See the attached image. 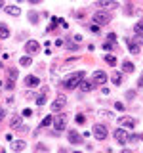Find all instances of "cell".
Masks as SVG:
<instances>
[{
    "label": "cell",
    "instance_id": "b9f144b4",
    "mask_svg": "<svg viewBox=\"0 0 143 153\" xmlns=\"http://www.w3.org/2000/svg\"><path fill=\"white\" fill-rule=\"evenodd\" d=\"M31 4H38V2H42V0H29Z\"/></svg>",
    "mask_w": 143,
    "mask_h": 153
},
{
    "label": "cell",
    "instance_id": "4316f807",
    "mask_svg": "<svg viewBox=\"0 0 143 153\" xmlns=\"http://www.w3.org/2000/svg\"><path fill=\"white\" fill-rule=\"evenodd\" d=\"M52 123H54V117H46V119H44V121H42L40 124H42V126H50Z\"/></svg>",
    "mask_w": 143,
    "mask_h": 153
},
{
    "label": "cell",
    "instance_id": "f546056e",
    "mask_svg": "<svg viewBox=\"0 0 143 153\" xmlns=\"http://www.w3.org/2000/svg\"><path fill=\"white\" fill-rule=\"evenodd\" d=\"M76 123H78V124H84V123H86V117L78 113V115H76Z\"/></svg>",
    "mask_w": 143,
    "mask_h": 153
},
{
    "label": "cell",
    "instance_id": "7bdbcfd3",
    "mask_svg": "<svg viewBox=\"0 0 143 153\" xmlns=\"http://www.w3.org/2000/svg\"><path fill=\"white\" fill-rule=\"evenodd\" d=\"M137 84H139V86H143V76H141L139 80H137Z\"/></svg>",
    "mask_w": 143,
    "mask_h": 153
},
{
    "label": "cell",
    "instance_id": "d6a6232c",
    "mask_svg": "<svg viewBox=\"0 0 143 153\" xmlns=\"http://www.w3.org/2000/svg\"><path fill=\"white\" fill-rule=\"evenodd\" d=\"M113 46H114V42H111V40H107V42L103 44V48H105V50H113Z\"/></svg>",
    "mask_w": 143,
    "mask_h": 153
},
{
    "label": "cell",
    "instance_id": "e575fe53",
    "mask_svg": "<svg viewBox=\"0 0 143 153\" xmlns=\"http://www.w3.org/2000/svg\"><path fill=\"white\" fill-rule=\"evenodd\" d=\"M90 31H92V33H97V35H99V25H92V27H90Z\"/></svg>",
    "mask_w": 143,
    "mask_h": 153
},
{
    "label": "cell",
    "instance_id": "4fadbf2b",
    "mask_svg": "<svg viewBox=\"0 0 143 153\" xmlns=\"http://www.w3.org/2000/svg\"><path fill=\"white\" fill-rule=\"evenodd\" d=\"M126 44H128V50H130L132 54H139V44H137L136 40H128L126 38Z\"/></svg>",
    "mask_w": 143,
    "mask_h": 153
},
{
    "label": "cell",
    "instance_id": "1f68e13d",
    "mask_svg": "<svg viewBox=\"0 0 143 153\" xmlns=\"http://www.w3.org/2000/svg\"><path fill=\"white\" fill-rule=\"evenodd\" d=\"M13 86H15V80L8 79V82H6V88H8V90H13Z\"/></svg>",
    "mask_w": 143,
    "mask_h": 153
},
{
    "label": "cell",
    "instance_id": "4dcf8cb0",
    "mask_svg": "<svg viewBox=\"0 0 143 153\" xmlns=\"http://www.w3.org/2000/svg\"><path fill=\"white\" fill-rule=\"evenodd\" d=\"M114 109H116V111H124L126 107H124V103H122V102H116V103H114Z\"/></svg>",
    "mask_w": 143,
    "mask_h": 153
},
{
    "label": "cell",
    "instance_id": "8fae6325",
    "mask_svg": "<svg viewBox=\"0 0 143 153\" xmlns=\"http://www.w3.org/2000/svg\"><path fill=\"white\" fill-rule=\"evenodd\" d=\"M69 142L73 143V146H76V143H80L82 142V136H80L76 130H69Z\"/></svg>",
    "mask_w": 143,
    "mask_h": 153
},
{
    "label": "cell",
    "instance_id": "f35d334b",
    "mask_svg": "<svg viewBox=\"0 0 143 153\" xmlns=\"http://www.w3.org/2000/svg\"><path fill=\"white\" fill-rule=\"evenodd\" d=\"M23 115H25V117H31L32 111H31V109H25V111H23Z\"/></svg>",
    "mask_w": 143,
    "mask_h": 153
},
{
    "label": "cell",
    "instance_id": "30bf717a",
    "mask_svg": "<svg viewBox=\"0 0 143 153\" xmlns=\"http://www.w3.org/2000/svg\"><path fill=\"white\" fill-rule=\"evenodd\" d=\"M25 50L29 52V54H35V52L40 50V44H38L36 40H27V44H25Z\"/></svg>",
    "mask_w": 143,
    "mask_h": 153
},
{
    "label": "cell",
    "instance_id": "484cf974",
    "mask_svg": "<svg viewBox=\"0 0 143 153\" xmlns=\"http://www.w3.org/2000/svg\"><path fill=\"white\" fill-rule=\"evenodd\" d=\"M32 63V59H31V57H29V56H25V57H21V65L23 67H29V65H31Z\"/></svg>",
    "mask_w": 143,
    "mask_h": 153
},
{
    "label": "cell",
    "instance_id": "6da1fadb",
    "mask_svg": "<svg viewBox=\"0 0 143 153\" xmlns=\"http://www.w3.org/2000/svg\"><path fill=\"white\" fill-rule=\"evenodd\" d=\"M82 80H84V71L73 73L71 76H67V80H65V88H67V90H74L76 86L82 82Z\"/></svg>",
    "mask_w": 143,
    "mask_h": 153
},
{
    "label": "cell",
    "instance_id": "bcb514c9",
    "mask_svg": "<svg viewBox=\"0 0 143 153\" xmlns=\"http://www.w3.org/2000/svg\"><path fill=\"white\" fill-rule=\"evenodd\" d=\"M2 151H4V149H2V147H0V153H2Z\"/></svg>",
    "mask_w": 143,
    "mask_h": 153
},
{
    "label": "cell",
    "instance_id": "5b68a950",
    "mask_svg": "<svg viewBox=\"0 0 143 153\" xmlns=\"http://www.w3.org/2000/svg\"><path fill=\"white\" fill-rule=\"evenodd\" d=\"M92 134L97 140H105V138H107V126H105V124H95L92 128Z\"/></svg>",
    "mask_w": 143,
    "mask_h": 153
},
{
    "label": "cell",
    "instance_id": "44dd1931",
    "mask_svg": "<svg viewBox=\"0 0 143 153\" xmlns=\"http://www.w3.org/2000/svg\"><path fill=\"white\" fill-rule=\"evenodd\" d=\"M105 63L114 67V65H116V57H114V56H105Z\"/></svg>",
    "mask_w": 143,
    "mask_h": 153
},
{
    "label": "cell",
    "instance_id": "9a60e30c",
    "mask_svg": "<svg viewBox=\"0 0 143 153\" xmlns=\"http://www.w3.org/2000/svg\"><path fill=\"white\" fill-rule=\"evenodd\" d=\"M6 13H8V16L17 17V16H21V10H19L17 6H6Z\"/></svg>",
    "mask_w": 143,
    "mask_h": 153
},
{
    "label": "cell",
    "instance_id": "74e56055",
    "mask_svg": "<svg viewBox=\"0 0 143 153\" xmlns=\"http://www.w3.org/2000/svg\"><path fill=\"white\" fill-rule=\"evenodd\" d=\"M4 115H6V109H4V107H0V121L4 119Z\"/></svg>",
    "mask_w": 143,
    "mask_h": 153
},
{
    "label": "cell",
    "instance_id": "cb8c5ba5",
    "mask_svg": "<svg viewBox=\"0 0 143 153\" xmlns=\"http://www.w3.org/2000/svg\"><path fill=\"white\" fill-rule=\"evenodd\" d=\"M133 33H136V35H143V21H137V23H136Z\"/></svg>",
    "mask_w": 143,
    "mask_h": 153
},
{
    "label": "cell",
    "instance_id": "8992f818",
    "mask_svg": "<svg viewBox=\"0 0 143 153\" xmlns=\"http://www.w3.org/2000/svg\"><path fill=\"white\" fill-rule=\"evenodd\" d=\"M97 6L103 8V10H109V12H113V10L118 8V2H116V0H97Z\"/></svg>",
    "mask_w": 143,
    "mask_h": 153
},
{
    "label": "cell",
    "instance_id": "60d3db41",
    "mask_svg": "<svg viewBox=\"0 0 143 153\" xmlns=\"http://www.w3.org/2000/svg\"><path fill=\"white\" fill-rule=\"evenodd\" d=\"M133 96H136V94H133V92H132V90H130V92H126V98H128V100H132V98H133Z\"/></svg>",
    "mask_w": 143,
    "mask_h": 153
},
{
    "label": "cell",
    "instance_id": "8d00e7d4",
    "mask_svg": "<svg viewBox=\"0 0 143 153\" xmlns=\"http://www.w3.org/2000/svg\"><path fill=\"white\" fill-rule=\"evenodd\" d=\"M139 138H141V136H137V134H132V136H130V140H132V142H137Z\"/></svg>",
    "mask_w": 143,
    "mask_h": 153
},
{
    "label": "cell",
    "instance_id": "d6986e66",
    "mask_svg": "<svg viewBox=\"0 0 143 153\" xmlns=\"http://www.w3.org/2000/svg\"><path fill=\"white\" fill-rule=\"evenodd\" d=\"M46 92H48V90L44 88L40 94H38V98H36V105H44V103H46V100H48V98H46Z\"/></svg>",
    "mask_w": 143,
    "mask_h": 153
},
{
    "label": "cell",
    "instance_id": "7c38bea8",
    "mask_svg": "<svg viewBox=\"0 0 143 153\" xmlns=\"http://www.w3.org/2000/svg\"><path fill=\"white\" fill-rule=\"evenodd\" d=\"M25 84L27 86H38L40 84V79L36 75H29V76H25Z\"/></svg>",
    "mask_w": 143,
    "mask_h": 153
},
{
    "label": "cell",
    "instance_id": "ee69618b",
    "mask_svg": "<svg viewBox=\"0 0 143 153\" xmlns=\"http://www.w3.org/2000/svg\"><path fill=\"white\" fill-rule=\"evenodd\" d=\"M0 8H4V0H0Z\"/></svg>",
    "mask_w": 143,
    "mask_h": 153
},
{
    "label": "cell",
    "instance_id": "836d02e7",
    "mask_svg": "<svg viewBox=\"0 0 143 153\" xmlns=\"http://www.w3.org/2000/svg\"><path fill=\"white\" fill-rule=\"evenodd\" d=\"M99 117H103V119H113V115L107 113V111H99Z\"/></svg>",
    "mask_w": 143,
    "mask_h": 153
},
{
    "label": "cell",
    "instance_id": "603a6c76",
    "mask_svg": "<svg viewBox=\"0 0 143 153\" xmlns=\"http://www.w3.org/2000/svg\"><path fill=\"white\" fill-rule=\"evenodd\" d=\"M111 80H113V84H120V82H122V75H120V73H113Z\"/></svg>",
    "mask_w": 143,
    "mask_h": 153
},
{
    "label": "cell",
    "instance_id": "ac0fdd59",
    "mask_svg": "<svg viewBox=\"0 0 143 153\" xmlns=\"http://www.w3.org/2000/svg\"><path fill=\"white\" fill-rule=\"evenodd\" d=\"M8 36H10V27L0 23V38H8Z\"/></svg>",
    "mask_w": 143,
    "mask_h": 153
},
{
    "label": "cell",
    "instance_id": "52a82bcc",
    "mask_svg": "<svg viewBox=\"0 0 143 153\" xmlns=\"http://www.w3.org/2000/svg\"><path fill=\"white\" fill-rule=\"evenodd\" d=\"M94 82L95 84H105V82H107V73L101 71V69L95 71V73H94Z\"/></svg>",
    "mask_w": 143,
    "mask_h": 153
},
{
    "label": "cell",
    "instance_id": "ffe728a7",
    "mask_svg": "<svg viewBox=\"0 0 143 153\" xmlns=\"http://www.w3.org/2000/svg\"><path fill=\"white\" fill-rule=\"evenodd\" d=\"M122 71H124V73H132V71H133V63H132V61H124Z\"/></svg>",
    "mask_w": 143,
    "mask_h": 153
},
{
    "label": "cell",
    "instance_id": "2e32d148",
    "mask_svg": "<svg viewBox=\"0 0 143 153\" xmlns=\"http://www.w3.org/2000/svg\"><path fill=\"white\" fill-rule=\"evenodd\" d=\"M25 147H27V143L23 142V140H19V142H13V143H12V149H13V151H23Z\"/></svg>",
    "mask_w": 143,
    "mask_h": 153
},
{
    "label": "cell",
    "instance_id": "f6af8a7d",
    "mask_svg": "<svg viewBox=\"0 0 143 153\" xmlns=\"http://www.w3.org/2000/svg\"><path fill=\"white\" fill-rule=\"evenodd\" d=\"M2 84H4V82H2V80H0V88H2Z\"/></svg>",
    "mask_w": 143,
    "mask_h": 153
},
{
    "label": "cell",
    "instance_id": "d590c367",
    "mask_svg": "<svg viewBox=\"0 0 143 153\" xmlns=\"http://www.w3.org/2000/svg\"><path fill=\"white\" fill-rule=\"evenodd\" d=\"M107 38H109V40H111V42H116V35H114V33H111V35H109Z\"/></svg>",
    "mask_w": 143,
    "mask_h": 153
},
{
    "label": "cell",
    "instance_id": "3957f363",
    "mask_svg": "<svg viewBox=\"0 0 143 153\" xmlns=\"http://www.w3.org/2000/svg\"><path fill=\"white\" fill-rule=\"evenodd\" d=\"M65 105H67V96H65V94H59V96L54 100V102H52V111L59 113L61 109L65 107Z\"/></svg>",
    "mask_w": 143,
    "mask_h": 153
},
{
    "label": "cell",
    "instance_id": "7402d4cb",
    "mask_svg": "<svg viewBox=\"0 0 143 153\" xmlns=\"http://www.w3.org/2000/svg\"><path fill=\"white\" fill-rule=\"evenodd\" d=\"M27 16H29V21H31L32 25H35V23H38V13H36V12H29Z\"/></svg>",
    "mask_w": 143,
    "mask_h": 153
},
{
    "label": "cell",
    "instance_id": "e0dca14e",
    "mask_svg": "<svg viewBox=\"0 0 143 153\" xmlns=\"http://www.w3.org/2000/svg\"><path fill=\"white\" fill-rule=\"evenodd\" d=\"M10 126H12V128H21V117H19V115H13Z\"/></svg>",
    "mask_w": 143,
    "mask_h": 153
},
{
    "label": "cell",
    "instance_id": "ba28073f",
    "mask_svg": "<svg viewBox=\"0 0 143 153\" xmlns=\"http://www.w3.org/2000/svg\"><path fill=\"white\" fill-rule=\"evenodd\" d=\"M114 138H116V142L118 143H126V140H128V132L126 130H122V128H116V130H114Z\"/></svg>",
    "mask_w": 143,
    "mask_h": 153
},
{
    "label": "cell",
    "instance_id": "f1b7e54d",
    "mask_svg": "<svg viewBox=\"0 0 143 153\" xmlns=\"http://www.w3.org/2000/svg\"><path fill=\"white\" fill-rule=\"evenodd\" d=\"M8 73H10L8 79H12V80H15V79H17V69H10Z\"/></svg>",
    "mask_w": 143,
    "mask_h": 153
},
{
    "label": "cell",
    "instance_id": "d4e9b609",
    "mask_svg": "<svg viewBox=\"0 0 143 153\" xmlns=\"http://www.w3.org/2000/svg\"><path fill=\"white\" fill-rule=\"evenodd\" d=\"M59 23V19L57 17H52V21H50V27H48V33H52V31H55V25Z\"/></svg>",
    "mask_w": 143,
    "mask_h": 153
},
{
    "label": "cell",
    "instance_id": "5bb4252c",
    "mask_svg": "<svg viewBox=\"0 0 143 153\" xmlns=\"http://www.w3.org/2000/svg\"><path fill=\"white\" fill-rule=\"evenodd\" d=\"M78 88L82 90V92H92V90H94V84L90 82V80H82V82L78 84Z\"/></svg>",
    "mask_w": 143,
    "mask_h": 153
},
{
    "label": "cell",
    "instance_id": "277c9868",
    "mask_svg": "<svg viewBox=\"0 0 143 153\" xmlns=\"http://www.w3.org/2000/svg\"><path fill=\"white\" fill-rule=\"evenodd\" d=\"M54 126H55L57 132H63L65 128H67V115H63V113L57 115V117L54 119Z\"/></svg>",
    "mask_w": 143,
    "mask_h": 153
},
{
    "label": "cell",
    "instance_id": "7a4b0ae2",
    "mask_svg": "<svg viewBox=\"0 0 143 153\" xmlns=\"http://www.w3.org/2000/svg\"><path fill=\"white\" fill-rule=\"evenodd\" d=\"M111 19H113V13L111 12H103V10L95 12V16H94V21L97 23V25H107V23H111Z\"/></svg>",
    "mask_w": 143,
    "mask_h": 153
},
{
    "label": "cell",
    "instance_id": "ab89813d",
    "mask_svg": "<svg viewBox=\"0 0 143 153\" xmlns=\"http://www.w3.org/2000/svg\"><path fill=\"white\" fill-rule=\"evenodd\" d=\"M59 25L63 27V29H67V21H65V19H59Z\"/></svg>",
    "mask_w": 143,
    "mask_h": 153
},
{
    "label": "cell",
    "instance_id": "9c48e42d",
    "mask_svg": "<svg viewBox=\"0 0 143 153\" xmlns=\"http://www.w3.org/2000/svg\"><path fill=\"white\" fill-rule=\"evenodd\" d=\"M118 123H120L122 126H126V128H133L137 121H136L133 117H120V119H118Z\"/></svg>",
    "mask_w": 143,
    "mask_h": 153
},
{
    "label": "cell",
    "instance_id": "83f0119b",
    "mask_svg": "<svg viewBox=\"0 0 143 153\" xmlns=\"http://www.w3.org/2000/svg\"><path fill=\"white\" fill-rule=\"evenodd\" d=\"M67 50H73V52H74V50H78V46H76V44H74V42H71V40H67Z\"/></svg>",
    "mask_w": 143,
    "mask_h": 153
}]
</instances>
